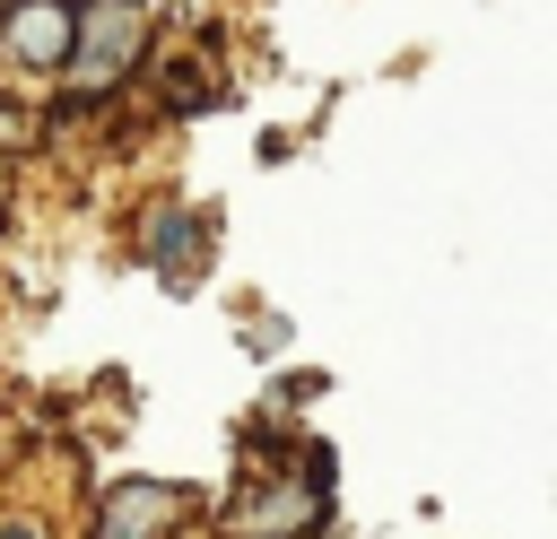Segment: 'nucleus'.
Segmentation results:
<instances>
[{
  "label": "nucleus",
  "mask_w": 557,
  "mask_h": 539,
  "mask_svg": "<svg viewBox=\"0 0 557 539\" xmlns=\"http://www.w3.org/2000/svg\"><path fill=\"white\" fill-rule=\"evenodd\" d=\"M139 0H87V17H70V43H78V70H70V87L78 96H96V87H113L122 78V61L139 52Z\"/></svg>",
  "instance_id": "obj_1"
},
{
  "label": "nucleus",
  "mask_w": 557,
  "mask_h": 539,
  "mask_svg": "<svg viewBox=\"0 0 557 539\" xmlns=\"http://www.w3.org/2000/svg\"><path fill=\"white\" fill-rule=\"evenodd\" d=\"M0 539H26V530H0Z\"/></svg>",
  "instance_id": "obj_3"
},
{
  "label": "nucleus",
  "mask_w": 557,
  "mask_h": 539,
  "mask_svg": "<svg viewBox=\"0 0 557 539\" xmlns=\"http://www.w3.org/2000/svg\"><path fill=\"white\" fill-rule=\"evenodd\" d=\"M0 43H9L17 61H52V52L70 43V9H61V0H26V9H9Z\"/></svg>",
  "instance_id": "obj_2"
}]
</instances>
